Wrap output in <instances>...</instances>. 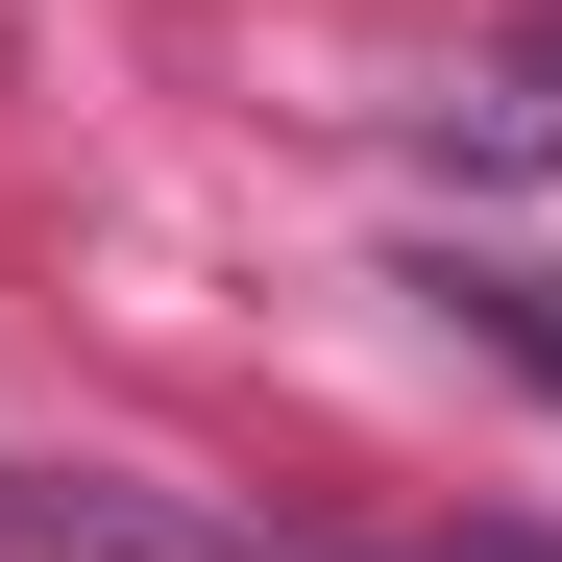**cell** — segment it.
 <instances>
[{
  "label": "cell",
  "instance_id": "1",
  "mask_svg": "<svg viewBox=\"0 0 562 562\" xmlns=\"http://www.w3.org/2000/svg\"><path fill=\"white\" fill-rule=\"evenodd\" d=\"M464 318H490V342L538 367V392H562V294H538V269H464Z\"/></svg>",
  "mask_w": 562,
  "mask_h": 562
}]
</instances>
